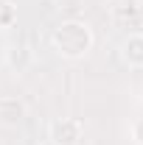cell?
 Instances as JSON below:
<instances>
[{"instance_id":"1","label":"cell","mask_w":143,"mask_h":145,"mask_svg":"<svg viewBox=\"0 0 143 145\" xmlns=\"http://www.w3.org/2000/svg\"><path fill=\"white\" fill-rule=\"evenodd\" d=\"M51 45L59 56L65 59H81L93 48V31L81 20H65L59 22L51 34Z\"/></svg>"},{"instance_id":"2","label":"cell","mask_w":143,"mask_h":145,"mask_svg":"<svg viewBox=\"0 0 143 145\" xmlns=\"http://www.w3.org/2000/svg\"><path fill=\"white\" fill-rule=\"evenodd\" d=\"M81 137H84V126L79 117H59L48 128V140L56 145H81Z\"/></svg>"},{"instance_id":"3","label":"cell","mask_w":143,"mask_h":145,"mask_svg":"<svg viewBox=\"0 0 143 145\" xmlns=\"http://www.w3.org/2000/svg\"><path fill=\"white\" fill-rule=\"evenodd\" d=\"M23 117H25L23 101L11 98V95H3L0 98V126H17Z\"/></svg>"},{"instance_id":"4","label":"cell","mask_w":143,"mask_h":145,"mask_svg":"<svg viewBox=\"0 0 143 145\" xmlns=\"http://www.w3.org/2000/svg\"><path fill=\"white\" fill-rule=\"evenodd\" d=\"M121 56L129 67H143V34H129L121 45Z\"/></svg>"},{"instance_id":"5","label":"cell","mask_w":143,"mask_h":145,"mask_svg":"<svg viewBox=\"0 0 143 145\" xmlns=\"http://www.w3.org/2000/svg\"><path fill=\"white\" fill-rule=\"evenodd\" d=\"M17 25V6L11 0H0V31H9Z\"/></svg>"},{"instance_id":"6","label":"cell","mask_w":143,"mask_h":145,"mask_svg":"<svg viewBox=\"0 0 143 145\" xmlns=\"http://www.w3.org/2000/svg\"><path fill=\"white\" fill-rule=\"evenodd\" d=\"M42 145H56V142H51V140H45V142H42Z\"/></svg>"}]
</instances>
